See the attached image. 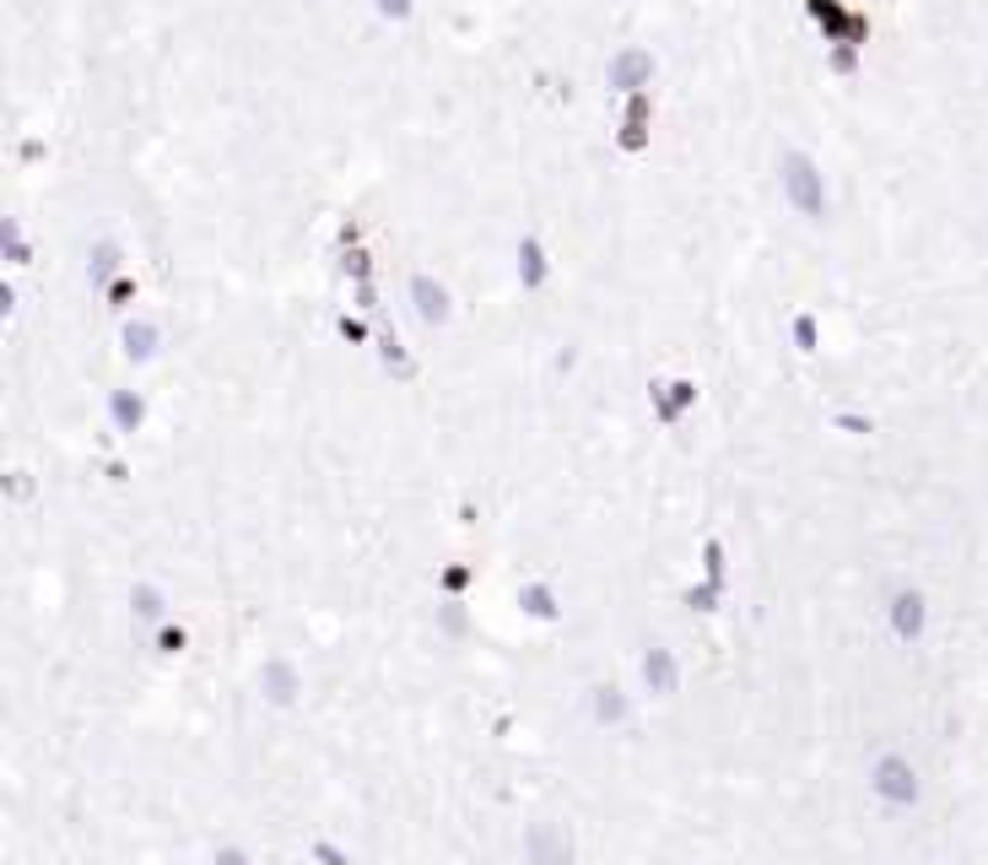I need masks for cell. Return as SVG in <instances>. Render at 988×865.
Instances as JSON below:
<instances>
[{"instance_id": "obj_1", "label": "cell", "mask_w": 988, "mask_h": 865, "mask_svg": "<svg viewBox=\"0 0 988 865\" xmlns=\"http://www.w3.org/2000/svg\"><path fill=\"white\" fill-rule=\"evenodd\" d=\"M870 790H875V801L891 806V812H913V806H918V795H924L918 768L907 763L902 752H881V758L870 763Z\"/></svg>"}, {"instance_id": "obj_2", "label": "cell", "mask_w": 988, "mask_h": 865, "mask_svg": "<svg viewBox=\"0 0 988 865\" xmlns=\"http://www.w3.org/2000/svg\"><path fill=\"white\" fill-rule=\"evenodd\" d=\"M524 861L530 865H573V833L562 822H530L524 827Z\"/></svg>"}, {"instance_id": "obj_3", "label": "cell", "mask_w": 988, "mask_h": 865, "mask_svg": "<svg viewBox=\"0 0 988 865\" xmlns=\"http://www.w3.org/2000/svg\"><path fill=\"white\" fill-rule=\"evenodd\" d=\"M297 693H302V676H297L293 661H265L259 665V698H265V704L287 709V704H297Z\"/></svg>"}, {"instance_id": "obj_4", "label": "cell", "mask_w": 988, "mask_h": 865, "mask_svg": "<svg viewBox=\"0 0 988 865\" xmlns=\"http://www.w3.org/2000/svg\"><path fill=\"white\" fill-rule=\"evenodd\" d=\"M924 622H929V606H924L918 590H902V595L891 601V633H896L902 644H918V639H924Z\"/></svg>"}, {"instance_id": "obj_5", "label": "cell", "mask_w": 988, "mask_h": 865, "mask_svg": "<svg viewBox=\"0 0 988 865\" xmlns=\"http://www.w3.org/2000/svg\"><path fill=\"white\" fill-rule=\"evenodd\" d=\"M642 682H648V693H654V698H670V693H676V682H681V665H676V655H670V650H648V655H642Z\"/></svg>"}, {"instance_id": "obj_6", "label": "cell", "mask_w": 988, "mask_h": 865, "mask_svg": "<svg viewBox=\"0 0 988 865\" xmlns=\"http://www.w3.org/2000/svg\"><path fill=\"white\" fill-rule=\"evenodd\" d=\"M594 719H599V725H616V719H627V698H622L616 687H594Z\"/></svg>"}, {"instance_id": "obj_7", "label": "cell", "mask_w": 988, "mask_h": 865, "mask_svg": "<svg viewBox=\"0 0 988 865\" xmlns=\"http://www.w3.org/2000/svg\"><path fill=\"white\" fill-rule=\"evenodd\" d=\"M519 606L530 611V616H541V622H551V616H556V595H551L545 584H524V590H519Z\"/></svg>"}, {"instance_id": "obj_8", "label": "cell", "mask_w": 988, "mask_h": 865, "mask_svg": "<svg viewBox=\"0 0 988 865\" xmlns=\"http://www.w3.org/2000/svg\"><path fill=\"white\" fill-rule=\"evenodd\" d=\"M789 184H794V196H799V205H805V211H821V201H816V179H810V168H805V162H799V157H789Z\"/></svg>"}, {"instance_id": "obj_9", "label": "cell", "mask_w": 988, "mask_h": 865, "mask_svg": "<svg viewBox=\"0 0 988 865\" xmlns=\"http://www.w3.org/2000/svg\"><path fill=\"white\" fill-rule=\"evenodd\" d=\"M130 606H136V616H141V622H157V616H162V590H151V584H136V590H130Z\"/></svg>"}, {"instance_id": "obj_10", "label": "cell", "mask_w": 988, "mask_h": 865, "mask_svg": "<svg viewBox=\"0 0 988 865\" xmlns=\"http://www.w3.org/2000/svg\"><path fill=\"white\" fill-rule=\"evenodd\" d=\"M216 865H248V855H244V850H222V855H216Z\"/></svg>"}, {"instance_id": "obj_11", "label": "cell", "mask_w": 988, "mask_h": 865, "mask_svg": "<svg viewBox=\"0 0 988 865\" xmlns=\"http://www.w3.org/2000/svg\"><path fill=\"white\" fill-rule=\"evenodd\" d=\"M384 11H395V17H400V11H405V0H384Z\"/></svg>"}]
</instances>
